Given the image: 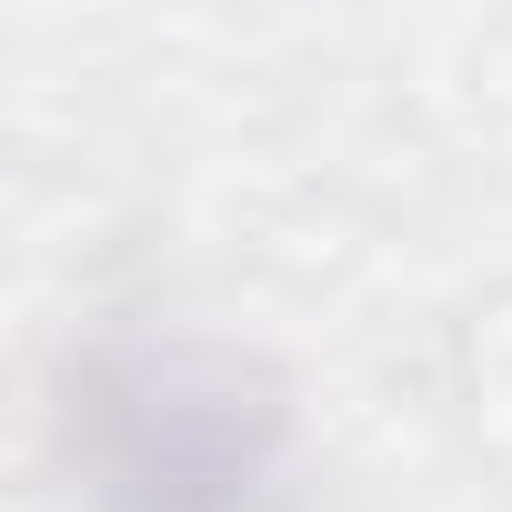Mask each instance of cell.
<instances>
[{"instance_id":"obj_1","label":"cell","mask_w":512,"mask_h":512,"mask_svg":"<svg viewBox=\"0 0 512 512\" xmlns=\"http://www.w3.org/2000/svg\"><path fill=\"white\" fill-rule=\"evenodd\" d=\"M101 462H111V492L141 502V512H241V492L262 482V452H251L231 392H201L181 382L171 362L161 372H131L101 392Z\"/></svg>"}]
</instances>
